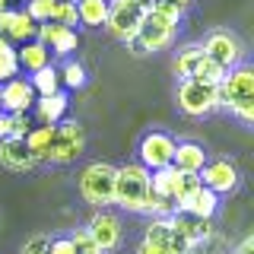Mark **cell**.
<instances>
[{"instance_id":"6da1fadb","label":"cell","mask_w":254,"mask_h":254,"mask_svg":"<svg viewBox=\"0 0 254 254\" xmlns=\"http://www.w3.org/2000/svg\"><path fill=\"white\" fill-rule=\"evenodd\" d=\"M219 105L229 108V115H235L242 124H254V70L248 61L226 70L219 79Z\"/></svg>"},{"instance_id":"7a4b0ae2","label":"cell","mask_w":254,"mask_h":254,"mask_svg":"<svg viewBox=\"0 0 254 254\" xmlns=\"http://www.w3.org/2000/svg\"><path fill=\"white\" fill-rule=\"evenodd\" d=\"M115 206L127 213L146 216L149 206V172L140 162H124L115 165Z\"/></svg>"},{"instance_id":"3957f363","label":"cell","mask_w":254,"mask_h":254,"mask_svg":"<svg viewBox=\"0 0 254 254\" xmlns=\"http://www.w3.org/2000/svg\"><path fill=\"white\" fill-rule=\"evenodd\" d=\"M178 26H181V22H172L169 16H162L156 10H146V16H143V22L137 29V35L127 42V51L137 54V58L165 51V48H172L175 35H178Z\"/></svg>"},{"instance_id":"277c9868","label":"cell","mask_w":254,"mask_h":254,"mask_svg":"<svg viewBox=\"0 0 254 254\" xmlns=\"http://www.w3.org/2000/svg\"><path fill=\"white\" fill-rule=\"evenodd\" d=\"M79 197L95 210H108L115 206V165L111 162H89L79 169L76 178Z\"/></svg>"},{"instance_id":"5b68a950","label":"cell","mask_w":254,"mask_h":254,"mask_svg":"<svg viewBox=\"0 0 254 254\" xmlns=\"http://www.w3.org/2000/svg\"><path fill=\"white\" fill-rule=\"evenodd\" d=\"M149 6H153V0H108V19H105L108 35L127 45L137 35Z\"/></svg>"},{"instance_id":"8992f818","label":"cell","mask_w":254,"mask_h":254,"mask_svg":"<svg viewBox=\"0 0 254 254\" xmlns=\"http://www.w3.org/2000/svg\"><path fill=\"white\" fill-rule=\"evenodd\" d=\"M175 76L178 79H200V83H216L226 76V70L219 67L213 58H206V51L200 45H185L175 54Z\"/></svg>"},{"instance_id":"52a82bcc","label":"cell","mask_w":254,"mask_h":254,"mask_svg":"<svg viewBox=\"0 0 254 254\" xmlns=\"http://www.w3.org/2000/svg\"><path fill=\"white\" fill-rule=\"evenodd\" d=\"M83 149H86L83 124L64 118L61 124H54V140H51V149H48L45 162L48 165H70V162H76V159L83 156Z\"/></svg>"},{"instance_id":"ba28073f","label":"cell","mask_w":254,"mask_h":254,"mask_svg":"<svg viewBox=\"0 0 254 254\" xmlns=\"http://www.w3.org/2000/svg\"><path fill=\"white\" fill-rule=\"evenodd\" d=\"M178 108L188 118H206L219 111V86L216 83H200V79H181L178 86Z\"/></svg>"},{"instance_id":"9c48e42d","label":"cell","mask_w":254,"mask_h":254,"mask_svg":"<svg viewBox=\"0 0 254 254\" xmlns=\"http://www.w3.org/2000/svg\"><path fill=\"white\" fill-rule=\"evenodd\" d=\"M172 156H175V137L165 130H149L137 143V162L146 172H159L165 165H172Z\"/></svg>"},{"instance_id":"30bf717a","label":"cell","mask_w":254,"mask_h":254,"mask_svg":"<svg viewBox=\"0 0 254 254\" xmlns=\"http://www.w3.org/2000/svg\"><path fill=\"white\" fill-rule=\"evenodd\" d=\"M200 48L206 51V58H213L222 70H232V67H238V64L245 61L242 38H238L235 32H229V29H213L210 35L203 38Z\"/></svg>"},{"instance_id":"8fae6325","label":"cell","mask_w":254,"mask_h":254,"mask_svg":"<svg viewBox=\"0 0 254 254\" xmlns=\"http://www.w3.org/2000/svg\"><path fill=\"white\" fill-rule=\"evenodd\" d=\"M200 185H203L206 190H213L216 197L232 194V190H238V185H242L238 165L232 162V159H226V156H219V159H206L203 169H200Z\"/></svg>"},{"instance_id":"7c38bea8","label":"cell","mask_w":254,"mask_h":254,"mask_svg":"<svg viewBox=\"0 0 254 254\" xmlns=\"http://www.w3.org/2000/svg\"><path fill=\"white\" fill-rule=\"evenodd\" d=\"M86 232L95 238V245L102 248V254H111L121 248L124 242V226H121V216H115V213L108 210H99L92 213V219L86 222Z\"/></svg>"},{"instance_id":"4fadbf2b","label":"cell","mask_w":254,"mask_h":254,"mask_svg":"<svg viewBox=\"0 0 254 254\" xmlns=\"http://www.w3.org/2000/svg\"><path fill=\"white\" fill-rule=\"evenodd\" d=\"M172 226H175V235L185 242L188 251H203V245L216 238L213 219H194V216H185V213H175Z\"/></svg>"},{"instance_id":"5bb4252c","label":"cell","mask_w":254,"mask_h":254,"mask_svg":"<svg viewBox=\"0 0 254 254\" xmlns=\"http://www.w3.org/2000/svg\"><path fill=\"white\" fill-rule=\"evenodd\" d=\"M32 105H35V92L26 76H13L0 83V111L3 115H29Z\"/></svg>"},{"instance_id":"9a60e30c","label":"cell","mask_w":254,"mask_h":254,"mask_svg":"<svg viewBox=\"0 0 254 254\" xmlns=\"http://www.w3.org/2000/svg\"><path fill=\"white\" fill-rule=\"evenodd\" d=\"M35 38L54 54V58H70V54L76 51V45H79L76 29L58 26V22H42V26L35 29Z\"/></svg>"},{"instance_id":"2e32d148","label":"cell","mask_w":254,"mask_h":254,"mask_svg":"<svg viewBox=\"0 0 254 254\" xmlns=\"http://www.w3.org/2000/svg\"><path fill=\"white\" fill-rule=\"evenodd\" d=\"M35 22L29 19L26 16V10H10V6H6V10H0V38H6V42H32V38H35Z\"/></svg>"},{"instance_id":"e0dca14e","label":"cell","mask_w":254,"mask_h":254,"mask_svg":"<svg viewBox=\"0 0 254 254\" xmlns=\"http://www.w3.org/2000/svg\"><path fill=\"white\" fill-rule=\"evenodd\" d=\"M206 149H203V143H197V140H175V156H172V165L178 172H185V175H200L203 169V162H206Z\"/></svg>"},{"instance_id":"ac0fdd59","label":"cell","mask_w":254,"mask_h":254,"mask_svg":"<svg viewBox=\"0 0 254 254\" xmlns=\"http://www.w3.org/2000/svg\"><path fill=\"white\" fill-rule=\"evenodd\" d=\"M216 210H219V197L213 190H206L203 185L194 194H188L185 200H178V206H175V213H185V216H194V219H213Z\"/></svg>"},{"instance_id":"d6986e66","label":"cell","mask_w":254,"mask_h":254,"mask_svg":"<svg viewBox=\"0 0 254 254\" xmlns=\"http://www.w3.org/2000/svg\"><path fill=\"white\" fill-rule=\"evenodd\" d=\"M67 108H70V95L67 92H54V95H38L35 105H32V115L38 118L42 124H61L67 118Z\"/></svg>"},{"instance_id":"ffe728a7","label":"cell","mask_w":254,"mask_h":254,"mask_svg":"<svg viewBox=\"0 0 254 254\" xmlns=\"http://www.w3.org/2000/svg\"><path fill=\"white\" fill-rule=\"evenodd\" d=\"M0 165L10 172H32L35 169V159H32L26 140H0Z\"/></svg>"},{"instance_id":"44dd1931","label":"cell","mask_w":254,"mask_h":254,"mask_svg":"<svg viewBox=\"0 0 254 254\" xmlns=\"http://www.w3.org/2000/svg\"><path fill=\"white\" fill-rule=\"evenodd\" d=\"M149 188H153L156 197H162V200H178V190H181V172L175 169V165H165V169L159 172H149Z\"/></svg>"},{"instance_id":"7402d4cb","label":"cell","mask_w":254,"mask_h":254,"mask_svg":"<svg viewBox=\"0 0 254 254\" xmlns=\"http://www.w3.org/2000/svg\"><path fill=\"white\" fill-rule=\"evenodd\" d=\"M16 61H19V70H26V73H35V70H42L51 64V51L38 42V38H32V42H22L16 48Z\"/></svg>"},{"instance_id":"603a6c76","label":"cell","mask_w":254,"mask_h":254,"mask_svg":"<svg viewBox=\"0 0 254 254\" xmlns=\"http://www.w3.org/2000/svg\"><path fill=\"white\" fill-rule=\"evenodd\" d=\"M76 3V19L86 29H105L108 19V0H73Z\"/></svg>"},{"instance_id":"cb8c5ba5","label":"cell","mask_w":254,"mask_h":254,"mask_svg":"<svg viewBox=\"0 0 254 254\" xmlns=\"http://www.w3.org/2000/svg\"><path fill=\"white\" fill-rule=\"evenodd\" d=\"M51 140H54V127L51 124H38V127H32L26 133V146H29V153H32V159H35L38 165L45 162L48 149H51Z\"/></svg>"},{"instance_id":"d4e9b609","label":"cell","mask_w":254,"mask_h":254,"mask_svg":"<svg viewBox=\"0 0 254 254\" xmlns=\"http://www.w3.org/2000/svg\"><path fill=\"white\" fill-rule=\"evenodd\" d=\"M29 86H32V92H35V99H38V95H54V92H61L58 67H54V64H48V67L35 70V73H29Z\"/></svg>"},{"instance_id":"484cf974","label":"cell","mask_w":254,"mask_h":254,"mask_svg":"<svg viewBox=\"0 0 254 254\" xmlns=\"http://www.w3.org/2000/svg\"><path fill=\"white\" fill-rule=\"evenodd\" d=\"M58 76H61V89H86V83H89V73H86V67L73 58H67L58 67Z\"/></svg>"},{"instance_id":"4316f807","label":"cell","mask_w":254,"mask_h":254,"mask_svg":"<svg viewBox=\"0 0 254 254\" xmlns=\"http://www.w3.org/2000/svg\"><path fill=\"white\" fill-rule=\"evenodd\" d=\"M19 76V61H16V48L6 42V38H0V83H6V79Z\"/></svg>"},{"instance_id":"83f0119b","label":"cell","mask_w":254,"mask_h":254,"mask_svg":"<svg viewBox=\"0 0 254 254\" xmlns=\"http://www.w3.org/2000/svg\"><path fill=\"white\" fill-rule=\"evenodd\" d=\"M54 6H58V0H29V3H26V16L35 22V26H42V22H51Z\"/></svg>"},{"instance_id":"f1b7e54d","label":"cell","mask_w":254,"mask_h":254,"mask_svg":"<svg viewBox=\"0 0 254 254\" xmlns=\"http://www.w3.org/2000/svg\"><path fill=\"white\" fill-rule=\"evenodd\" d=\"M67 238H70V245H73V254H102V248L95 245V238L86 232V226L83 229H73Z\"/></svg>"},{"instance_id":"f546056e","label":"cell","mask_w":254,"mask_h":254,"mask_svg":"<svg viewBox=\"0 0 254 254\" xmlns=\"http://www.w3.org/2000/svg\"><path fill=\"white\" fill-rule=\"evenodd\" d=\"M51 22H58V26H67V29H76L79 19H76V3H73V0H58Z\"/></svg>"},{"instance_id":"4dcf8cb0","label":"cell","mask_w":254,"mask_h":254,"mask_svg":"<svg viewBox=\"0 0 254 254\" xmlns=\"http://www.w3.org/2000/svg\"><path fill=\"white\" fill-rule=\"evenodd\" d=\"M29 115H13V140H26V133L32 130V118Z\"/></svg>"},{"instance_id":"1f68e13d","label":"cell","mask_w":254,"mask_h":254,"mask_svg":"<svg viewBox=\"0 0 254 254\" xmlns=\"http://www.w3.org/2000/svg\"><path fill=\"white\" fill-rule=\"evenodd\" d=\"M48 238L51 235H32L26 245H22V254H48Z\"/></svg>"},{"instance_id":"d6a6232c","label":"cell","mask_w":254,"mask_h":254,"mask_svg":"<svg viewBox=\"0 0 254 254\" xmlns=\"http://www.w3.org/2000/svg\"><path fill=\"white\" fill-rule=\"evenodd\" d=\"M48 254H73V245H70V238H67V235L48 238Z\"/></svg>"},{"instance_id":"836d02e7","label":"cell","mask_w":254,"mask_h":254,"mask_svg":"<svg viewBox=\"0 0 254 254\" xmlns=\"http://www.w3.org/2000/svg\"><path fill=\"white\" fill-rule=\"evenodd\" d=\"M137 254H181L175 251L172 245H156V242H140L137 245Z\"/></svg>"},{"instance_id":"e575fe53","label":"cell","mask_w":254,"mask_h":254,"mask_svg":"<svg viewBox=\"0 0 254 254\" xmlns=\"http://www.w3.org/2000/svg\"><path fill=\"white\" fill-rule=\"evenodd\" d=\"M0 140H13V115L0 111Z\"/></svg>"},{"instance_id":"d590c367","label":"cell","mask_w":254,"mask_h":254,"mask_svg":"<svg viewBox=\"0 0 254 254\" xmlns=\"http://www.w3.org/2000/svg\"><path fill=\"white\" fill-rule=\"evenodd\" d=\"M251 248H254V238H251V235H245L242 242H238V248H235L232 254H251Z\"/></svg>"},{"instance_id":"8d00e7d4","label":"cell","mask_w":254,"mask_h":254,"mask_svg":"<svg viewBox=\"0 0 254 254\" xmlns=\"http://www.w3.org/2000/svg\"><path fill=\"white\" fill-rule=\"evenodd\" d=\"M172 3H178V6H181V10H188V6H190V3H194V0H172Z\"/></svg>"},{"instance_id":"74e56055","label":"cell","mask_w":254,"mask_h":254,"mask_svg":"<svg viewBox=\"0 0 254 254\" xmlns=\"http://www.w3.org/2000/svg\"><path fill=\"white\" fill-rule=\"evenodd\" d=\"M6 6H10V0H0V10H6Z\"/></svg>"},{"instance_id":"f35d334b","label":"cell","mask_w":254,"mask_h":254,"mask_svg":"<svg viewBox=\"0 0 254 254\" xmlns=\"http://www.w3.org/2000/svg\"><path fill=\"white\" fill-rule=\"evenodd\" d=\"M185 254H203V251H185Z\"/></svg>"}]
</instances>
